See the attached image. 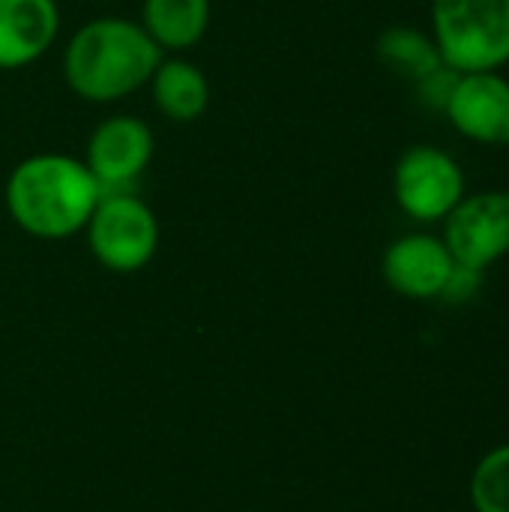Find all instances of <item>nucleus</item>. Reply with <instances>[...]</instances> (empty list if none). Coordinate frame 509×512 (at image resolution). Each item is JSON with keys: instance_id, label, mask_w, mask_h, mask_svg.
<instances>
[{"instance_id": "obj_1", "label": "nucleus", "mask_w": 509, "mask_h": 512, "mask_svg": "<svg viewBox=\"0 0 509 512\" xmlns=\"http://www.w3.org/2000/svg\"><path fill=\"white\" fill-rule=\"evenodd\" d=\"M162 57V48L147 36L141 21L99 15L69 36L60 66L78 99L111 105L147 87Z\"/></svg>"}, {"instance_id": "obj_2", "label": "nucleus", "mask_w": 509, "mask_h": 512, "mask_svg": "<svg viewBox=\"0 0 509 512\" xmlns=\"http://www.w3.org/2000/svg\"><path fill=\"white\" fill-rule=\"evenodd\" d=\"M99 186L84 159L66 153H33L21 159L3 186L12 222L36 240H66L84 231Z\"/></svg>"}, {"instance_id": "obj_3", "label": "nucleus", "mask_w": 509, "mask_h": 512, "mask_svg": "<svg viewBox=\"0 0 509 512\" xmlns=\"http://www.w3.org/2000/svg\"><path fill=\"white\" fill-rule=\"evenodd\" d=\"M432 39L456 72H501L509 63V0H432Z\"/></svg>"}, {"instance_id": "obj_4", "label": "nucleus", "mask_w": 509, "mask_h": 512, "mask_svg": "<svg viewBox=\"0 0 509 512\" xmlns=\"http://www.w3.org/2000/svg\"><path fill=\"white\" fill-rule=\"evenodd\" d=\"M84 234L96 264L120 276L144 270L159 249V219L138 192L99 195Z\"/></svg>"}, {"instance_id": "obj_5", "label": "nucleus", "mask_w": 509, "mask_h": 512, "mask_svg": "<svg viewBox=\"0 0 509 512\" xmlns=\"http://www.w3.org/2000/svg\"><path fill=\"white\" fill-rule=\"evenodd\" d=\"M468 195L462 165L441 147H408L393 168V198L405 216L432 225L444 222L450 210Z\"/></svg>"}, {"instance_id": "obj_6", "label": "nucleus", "mask_w": 509, "mask_h": 512, "mask_svg": "<svg viewBox=\"0 0 509 512\" xmlns=\"http://www.w3.org/2000/svg\"><path fill=\"white\" fill-rule=\"evenodd\" d=\"M456 264L489 270L509 255V189L465 195L444 219V234Z\"/></svg>"}, {"instance_id": "obj_7", "label": "nucleus", "mask_w": 509, "mask_h": 512, "mask_svg": "<svg viewBox=\"0 0 509 512\" xmlns=\"http://www.w3.org/2000/svg\"><path fill=\"white\" fill-rule=\"evenodd\" d=\"M153 159V129L135 114L105 117L87 138L84 165L93 174L99 195L138 192Z\"/></svg>"}, {"instance_id": "obj_8", "label": "nucleus", "mask_w": 509, "mask_h": 512, "mask_svg": "<svg viewBox=\"0 0 509 512\" xmlns=\"http://www.w3.org/2000/svg\"><path fill=\"white\" fill-rule=\"evenodd\" d=\"M444 117L474 144L509 147V78L501 72L459 75Z\"/></svg>"}, {"instance_id": "obj_9", "label": "nucleus", "mask_w": 509, "mask_h": 512, "mask_svg": "<svg viewBox=\"0 0 509 512\" xmlns=\"http://www.w3.org/2000/svg\"><path fill=\"white\" fill-rule=\"evenodd\" d=\"M456 261L447 243L429 231H411L393 240L381 258L384 282L408 300H438Z\"/></svg>"}, {"instance_id": "obj_10", "label": "nucleus", "mask_w": 509, "mask_h": 512, "mask_svg": "<svg viewBox=\"0 0 509 512\" xmlns=\"http://www.w3.org/2000/svg\"><path fill=\"white\" fill-rule=\"evenodd\" d=\"M60 33L57 0H0V69H24L48 54Z\"/></svg>"}, {"instance_id": "obj_11", "label": "nucleus", "mask_w": 509, "mask_h": 512, "mask_svg": "<svg viewBox=\"0 0 509 512\" xmlns=\"http://www.w3.org/2000/svg\"><path fill=\"white\" fill-rule=\"evenodd\" d=\"M147 87H150L156 111L171 123H192L210 105L207 75L201 72L198 63L177 57V54L159 60Z\"/></svg>"}, {"instance_id": "obj_12", "label": "nucleus", "mask_w": 509, "mask_h": 512, "mask_svg": "<svg viewBox=\"0 0 509 512\" xmlns=\"http://www.w3.org/2000/svg\"><path fill=\"white\" fill-rule=\"evenodd\" d=\"M141 27L165 51L195 48L210 27V0H144Z\"/></svg>"}, {"instance_id": "obj_13", "label": "nucleus", "mask_w": 509, "mask_h": 512, "mask_svg": "<svg viewBox=\"0 0 509 512\" xmlns=\"http://www.w3.org/2000/svg\"><path fill=\"white\" fill-rule=\"evenodd\" d=\"M375 54L390 72L408 78L411 84L444 63L432 33H423L420 27H411V24L387 27L375 42Z\"/></svg>"}, {"instance_id": "obj_14", "label": "nucleus", "mask_w": 509, "mask_h": 512, "mask_svg": "<svg viewBox=\"0 0 509 512\" xmlns=\"http://www.w3.org/2000/svg\"><path fill=\"white\" fill-rule=\"evenodd\" d=\"M474 512H509V444L489 450L471 474Z\"/></svg>"}, {"instance_id": "obj_15", "label": "nucleus", "mask_w": 509, "mask_h": 512, "mask_svg": "<svg viewBox=\"0 0 509 512\" xmlns=\"http://www.w3.org/2000/svg\"><path fill=\"white\" fill-rule=\"evenodd\" d=\"M462 72L450 69L447 63H441L438 69H432L429 75H423L420 81H414V93H417V102L429 111H438L444 114L453 90H456V81H459Z\"/></svg>"}, {"instance_id": "obj_16", "label": "nucleus", "mask_w": 509, "mask_h": 512, "mask_svg": "<svg viewBox=\"0 0 509 512\" xmlns=\"http://www.w3.org/2000/svg\"><path fill=\"white\" fill-rule=\"evenodd\" d=\"M483 282H486V273H483V270L456 264L438 300H444V303H450V306H468V303H474V300L480 297Z\"/></svg>"}]
</instances>
